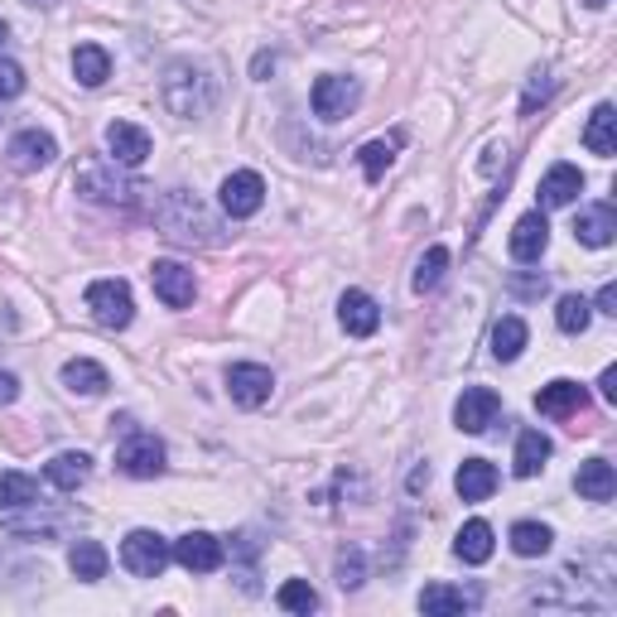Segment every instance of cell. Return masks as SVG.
I'll return each mask as SVG.
<instances>
[{
	"mask_svg": "<svg viewBox=\"0 0 617 617\" xmlns=\"http://www.w3.org/2000/svg\"><path fill=\"white\" fill-rule=\"evenodd\" d=\"M531 343V328L526 319H517V313H507V319H497L492 328V358L497 362H517L521 358V348Z\"/></svg>",
	"mask_w": 617,
	"mask_h": 617,
	"instance_id": "cell-25",
	"label": "cell"
},
{
	"mask_svg": "<svg viewBox=\"0 0 617 617\" xmlns=\"http://www.w3.org/2000/svg\"><path fill=\"white\" fill-rule=\"evenodd\" d=\"M87 309H92V319H97L102 328L121 333V328L136 319V295H130L126 280H92L87 285Z\"/></svg>",
	"mask_w": 617,
	"mask_h": 617,
	"instance_id": "cell-4",
	"label": "cell"
},
{
	"mask_svg": "<svg viewBox=\"0 0 617 617\" xmlns=\"http://www.w3.org/2000/svg\"><path fill=\"white\" fill-rule=\"evenodd\" d=\"M6 160H10V169H20V174H34V169H49L58 160V140L49 136V130L30 126L6 146Z\"/></svg>",
	"mask_w": 617,
	"mask_h": 617,
	"instance_id": "cell-11",
	"label": "cell"
},
{
	"mask_svg": "<svg viewBox=\"0 0 617 617\" xmlns=\"http://www.w3.org/2000/svg\"><path fill=\"white\" fill-rule=\"evenodd\" d=\"M550 246V222L545 213H526L517 217V227H511V256L521 260V266H531V260H541Z\"/></svg>",
	"mask_w": 617,
	"mask_h": 617,
	"instance_id": "cell-16",
	"label": "cell"
},
{
	"mask_svg": "<svg viewBox=\"0 0 617 617\" xmlns=\"http://www.w3.org/2000/svg\"><path fill=\"white\" fill-rule=\"evenodd\" d=\"M468 608H472V594H464V588H449V584H429L425 594H419V613H429V617L468 613Z\"/></svg>",
	"mask_w": 617,
	"mask_h": 617,
	"instance_id": "cell-32",
	"label": "cell"
},
{
	"mask_svg": "<svg viewBox=\"0 0 617 617\" xmlns=\"http://www.w3.org/2000/svg\"><path fill=\"white\" fill-rule=\"evenodd\" d=\"M550 545H555V531L541 526V521H517V526H511V550H517L521 560L545 555Z\"/></svg>",
	"mask_w": 617,
	"mask_h": 617,
	"instance_id": "cell-33",
	"label": "cell"
},
{
	"mask_svg": "<svg viewBox=\"0 0 617 617\" xmlns=\"http://www.w3.org/2000/svg\"><path fill=\"white\" fill-rule=\"evenodd\" d=\"M574 236H579L584 246H613V236H617V213H613V203H594V208H584L579 222H574Z\"/></svg>",
	"mask_w": 617,
	"mask_h": 617,
	"instance_id": "cell-19",
	"label": "cell"
},
{
	"mask_svg": "<svg viewBox=\"0 0 617 617\" xmlns=\"http://www.w3.org/2000/svg\"><path fill=\"white\" fill-rule=\"evenodd\" d=\"M419 488H429V468H415L411 472V492H419Z\"/></svg>",
	"mask_w": 617,
	"mask_h": 617,
	"instance_id": "cell-43",
	"label": "cell"
},
{
	"mask_svg": "<svg viewBox=\"0 0 617 617\" xmlns=\"http://www.w3.org/2000/svg\"><path fill=\"white\" fill-rule=\"evenodd\" d=\"M584 401H588V391L579 382H550L541 386V396H535V411L550 415V419H564V415H574V411H584Z\"/></svg>",
	"mask_w": 617,
	"mask_h": 617,
	"instance_id": "cell-18",
	"label": "cell"
},
{
	"mask_svg": "<svg viewBox=\"0 0 617 617\" xmlns=\"http://www.w3.org/2000/svg\"><path fill=\"white\" fill-rule=\"evenodd\" d=\"M275 68V54H256V77H266Z\"/></svg>",
	"mask_w": 617,
	"mask_h": 617,
	"instance_id": "cell-44",
	"label": "cell"
},
{
	"mask_svg": "<svg viewBox=\"0 0 617 617\" xmlns=\"http://www.w3.org/2000/svg\"><path fill=\"white\" fill-rule=\"evenodd\" d=\"M338 323H343L352 338H372L376 328H382V309H376V299L366 290H348L338 299Z\"/></svg>",
	"mask_w": 617,
	"mask_h": 617,
	"instance_id": "cell-15",
	"label": "cell"
},
{
	"mask_svg": "<svg viewBox=\"0 0 617 617\" xmlns=\"http://www.w3.org/2000/svg\"><path fill=\"white\" fill-rule=\"evenodd\" d=\"M401 130H396V136H386V140H366V146L358 150V164H362V174L366 179H382L386 174V169L391 164H396V150H401Z\"/></svg>",
	"mask_w": 617,
	"mask_h": 617,
	"instance_id": "cell-30",
	"label": "cell"
},
{
	"mask_svg": "<svg viewBox=\"0 0 617 617\" xmlns=\"http://www.w3.org/2000/svg\"><path fill=\"white\" fill-rule=\"evenodd\" d=\"M275 603H280L285 613H319V594H313V588L305 584V579H285L280 584V594H275Z\"/></svg>",
	"mask_w": 617,
	"mask_h": 617,
	"instance_id": "cell-36",
	"label": "cell"
},
{
	"mask_svg": "<svg viewBox=\"0 0 617 617\" xmlns=\"http://www.w3.org/2000/svg\"><path fill=\"white\" fill-rule=\"evenodd\" d=\"M155 222L164 227V236L169 242H183V246H213L217 242V222H213V213L193 199L189 189H169L160 203H155Z\"/></svg>",
	"mask_w": 617,
	"mask_h": 617,
	"instance_id": "cell-1",
	"label": "cell"
},
{
	"mask_svg": "<svg viewBox=\"0 0 617 617\" xmlns=\"http://www.w3.org/2000/svg\"><path fill=\"white\" fill-rule=\"evenodd\" d=\"M107 564H111V555H107V545H102V541H73V550H68V570H73L77 584L107 579Z\"/></svg>",
	"mask_w": 617,
	"mask_h": 617,
	"instance_id": "cell-22",
	"label": "cell"
},
{
	"mask_svg": "<svg viewBox=\"0 0 617 617\" xmlns=\"http://www.w3.org/2000/svg\"><path fill=\"white\" fill-rule=\"evenodd\" d=\"M6 39H10V30H6V20H0V49H6Z\"/></svg>",
	"mask_w": 617,
	"mask_h": 617,
	"instance_id": "cell-46",
	"label": "cell"
},
{
	"mask_svg": "<svg viewBox=\"0 0 617 617\" xmlns=\"http://www.w3.org/2000/svg\"><path fill=\"white\" fill-rule=\"evenodd\" d=\"M584 6H594V10H603V6H608V0H584Z\"/></svg>",
	"mask_w": 617,
	"mask_h": 617,
	"instance_id": "cell-47",
	"label": "cell"
},
{
	"mask_svg": "<svg viewBox=\"0 0 617 617\" xmlns=\"http://www.w3.org/2000/svg\"><path fill=\"white\" fill-rule=\"evenodd\" d=\"M492 545H497V535H492L488 521H468V526L458 531V541H454V555L464 564H488Z\"/></svg>",
	"mask_w": 617,
	"mask_h": 617,
	"instance_id": "cell-27",
	"label": "cell"
},
{
	"mask_svg": "<svg viewBox=\"0 0 617 617\" xmlns=\"http://www.w3.org/2000/svg\"><path fill=\"white\" fill-rule=\"evenodd\" d=\"M77 193H83L87 203H107V208H130L136 203V183L121 174V164L116 160H92L77 169Z\"/></svg>",
	"mask_w": 617,
	"mask_h": 617,
	"instance_id": "cell-3",
	"label": "cell"
},
{
	"mask_svg": "<svg viewBox=\"0 0 617 617\" xmlns=\"http://www.w3.org/2000/svg\"><path fill=\"white\" fill-rule=\"evenodd\" d=\"M169 560H174V550H169V541L160 531H130L121 541V564L136 574V579H160Z\"/></svg>",
	"mask_w": 617,
	"mask_h": 617,
	"instance_id": "cell-5",
	"label": "cell"
},
{
	"mask_svg": "<svg viewBox=\"0 0 617 617\" xmlns=\"http://www.w3.org/2000/svg\"><path fill=\"white\" fill-rule=\"evenodd\" d=\"M338 584L343 588L362 584V550H343V555H338Z\"/></svg>",
	"mask_w": 617,
	"mask_h": 617,
	"instance_id": "cell-38",
	"label": "cell"
},
{
	"mask_svg": "<svg viewBox=\"0 0 617 617\" xmlns=\"http://www.w3.org/2000/svg\"><path fill=\"white\" fill-rule=\"evenodd\" d=\"M30 6H39V10H54V6H58V0H30Z\"/></svg>",
	"mask_w": 617,
	"mask_h": 617,
	"instance_id": "cell-45",
	"label": "cell"
},
{
	"mask_svg": "<svg viewBox=\"0 0 617 617\" xmlns=\"http://www.w3.org/2000/svg\"><path fill=\"white\" fill-rule=\"evenodd\" d=\"M73 73L83 87H102L111 77V54L102 44H77L73 49Z\"/></svg>",
	"mask_w": 617,
	"mask_h": 617,
	"instance_id": "cell-28",
	"label": "cell"
},
{
	"mask_svg": "<svg viewBox=\"0 0 617 617\" xmlns=\"http://www.w3.org/2000/svg\"><path fill=\"white\" fill-rule=\"evenodd\" d=\"M63 386L73 391V396H102V391L111 386L107 366L92 362V358H73L68 366H63Z\"/></svg>",
	"mask_w": 617,
	"mask_h": 617,
	"instance_id": "cell-24",
	"label": "cell"
},
{
	"mask_svg": "<svg viewBox=\"0 0 617 617\" xmlns=\"http://www.w3.org/2000/svg\"><path fill=\"white\" fill-rule=\"evenodd\" d=\"M550 87H555V77H550V73H535L531 77V87H526V97H521V111H535V102H545L550 97Z\"/></svg>",
	"mask_w": 617,
	"mask_h": 617,
	"instance_id": "cell-39",
	"label": "cell"
},
{
	"mask_svg": "<svg viewBox=\"0 0 617 617\" xmlns=\"http://www.w3.org/2000/svg\"><path fill=\"white\" fill-rule=\"evenodd\" d=\"M598 313H617V285L613 280L598 290Z\"/></svg>",
	"mask_w": 617,
	"mask_h": 617,
	"instance_id": "cell-42",
	"label": "cell"
},
{
	"mask_svg": "<svg viewBox=\"0 0 617 617\" xmlns=\"http://www.w3.org/2000/svg\"><path fill=\"white\" fill-rule=\"evenodd\" d=\"M87 472H92V458L83 454V449H68V454H54L44 464V478L54 482L58 492H77L87 482Z\"/></svg>",
	"mask_w": 617,
	"mask_h": 617,
	"instance_id": "cell-21",
	"label": "cell"
},
{
	"mask_svg": "<svg viewBox=\"0 0 617 617\" xmlns=\"http://www.w3.org/2000/svg\"><path fill=\"white\" fill-rule=\"evenodd\" d=\"M584 193V174L574 164H555L541 179V208H570Z\"/></svg>",
	"mask_w": 617,
	"mask_h": 617,
	"instance_id": "cell-20",
	"label": "cell"
},
{
	"mask_svg": "<svg viewBox=\"0 0 617 617\" xmlns=\"http://www.w3.org/2000/svg\"><path fill=\"white\" fill-rule=\"evenodd\" d=\"M444 270H449V246H429L425 256H419V266H415V295H429V290H439V280H444Z\"/></svg>",
	"mask_w": 617,
	"mask_h": 617,
	"instance_id": "cell-34",
	"label": "cell"
},
{
	"mask_svg": "<svg viewBox=\"0 0 617 617\" xmlns=\"http://www.w3.org/2000/svg\"><path fill=\"white\" fill-rule=\"evenodd\" d=\"M20 92H24V68L15 58H0V102L20 97Z\"/></svg>",
	"mask_w": 617,
	"mask_h": 617,
	"instance_id": "cell-37",
	"label": "cell"
},
{
	"mask_svg": "<svg viewBox=\"0 0 617 617\" xmlns=\"http://www.w3.org/2000/svg\"><path fill=\"white\" fill-rule=\"evenodd\" d=\"M497 415H502V396L488 386H468L454 405V425L464 429V435H488L497 425Z\"/></svg>",
	"mask_w": 617,
	"mask_h": 617,
	"instance_id": "cell-10",
	"label": "cell"
},
{
	"mask_svg": "<svg viewBox=\"0 0 617 617\" xmlns=\"http://www.w3.org/2000/svg\"><path fill=\"white\" fill-rule=\"evenodd\" d=\"M574 488H579L584 502H613L617 472H613L608 458H588V464H579V478H574Z\"/></svg>",
	"mask_w": 617,
	"mask_h": 617,
	"instance_id": "cell-23",
	"label": "cell"
},
{
	"mask_svg": "<svg viewBox=\"0 0 617 617\" xmlns=\"http://www.w3.org/2000/svg\"><path fill=\"white\" fill-rule=\"evenodd\" d=\"M39 502V482L30 472H0V511H24Z\"/></svg>",
	"mask_w": 617,
	"mask_h": 617,
	"instance_id": "cell-31",
	"label": "cell"
},
{
	"mask_svg": "<svg viewBox=\"0 0 617 617\" xmlns=\"http://www.w3.org/2000/svg\"><path fill=\"white\" fill-rule=\"evenodd\" d=\"M116 468L126 472V478H160L164 472V444L150 435V429H130L121 439V449H116Z\"/></svg>",
	"mask_w": 617,
	"mask_h": 617,
	"instance_id": "cell-6",
	"label": "cell"
},
{
	"mask_svg": "<svg viewBox=\"0 0 617 617\" xmlns=\"http://www.w3.org/2000/svg\"><path fill=\"white\" fill-rule=\"evenodd\" d=\"M603 401H608V405H617V366H603Z\"/></svg>",
	"mask_w": 617,
	"mask_h": 617,
	"instance_id": "cell-41",
	"label": "cell"
},
{
	"mask_svg": "<svg viewBox=\"0 0 617 617\" xmlns=\"http://www.w3.org/2000/svg\"><path fill=\"white\" fill-rule=\"evenodd\" d=\"M15 396H20V376L0 372V405H15Z\"/></svg>",
	"mask_w": 617,
	"mask_h": 617,
	"instance_id": "cell-40",
	"label": "cell"
},
{
	"mask_svg": "<svg viewBox=\"0 0 617 617\" xmlns=\"http://www.w3.org/2000/svg\"><path fill=\"white\" fill-rule=\"evenodd\" d=\"M309 102H313V116H323V121H343L348 111H358V102H362V87L352 83V77H338V73H328V77H319V83H313Z\"/></svg>",
	"mask_w": 617,
	"mask_h": 617,
	"instance_id": "cell-8",
	"label": "cell"
},
{
	"mask_svg": "<svg viewBox=\"0 0 617 617\" xmlns=\"http://www.w3.org/2000/svg\"><path fill=\"white\" fill-rule=\"evenodd\" d=\"M213 102H217V83L208 77L203 63H193V58L169 63V73H164V107L174 111L179 121H199V116L213 111Z\"/></svg>",
	"mask_w": 617,
	"mask_h": 617,
	"instance_id": "cell-2",
	"label": "cell"
},
{
	"mask_svg": "<svg viewBox=\"0 0 617 617\" xmlns=\"http://www.w3.org/2000/svg\"><path fill=\"white\" fill-rule=\"evenodd\" d=\"M107 150L121 169H140L150 160V130L136 121H111L107 126Z\"/></svg>",
	"mask_w": 617,
	"mask_h": 617,
	"instance_id": "cell-14",
	"label": "cell"
},
{
	"mask_svg": "<svg viewBox=\"0 0 617 617\" xmlns=\"http://www.w3.org/2000/svg\"><path fill=\"white\" fill-rule=\"evenodd\" d=\"M584 146L594 150V155H617V111L603 102V107H594V116H588V126H584Z\"/></svg>",
	"mask_w": 617,
	"mask_h": 617,
	"instance_id": "cell-29",
	"label": "cell"
},
{
	"mask_svg": "<svg viewBox=\"0 0 617 617\" xmlns=\"http://www.w3.org/2000/svg\"><path fill=\"white\" fill-rule=\"evenodd\" d=\"M270 391H275L270 366H260V362H236V366H227V396L242 405V411H260V405L270 401Z\"/></svg>",
	"mask_w": 617,
	"mask_h": 617,
	"instance_id": "cell-9",
	"label": "cell"
},
{
	"mask_svg": "<svg viewBox=\"0 0 617 617\" xmlns=\"http://www.w3.org/2000/svg\"><path fill=\"white\" fill-rule=\"evenodd\" d=\"M169 550H174V560L189 574H213V570H222V560H227V545H222L213 531H189V535H179Z\"/></svg>",
	"mask_w": 617,
	"mask_h": 617,
	"instance_id": "cell-12",
	"label": "cell"
},
{
	"mask_svg": "<svg viewBox=\"0 0 617 617\" xmlns=\"http://www.w3.org/2000/svg\"><path fill=\"white\" fill-rule=\"evenodd\" d=\"M454 488H458L464 502H488V497L497 492V468L488 464V458H464V464H458Z\"/></svg>",
	"mask_w": 617,
	"mask_h": 617,
	"instance_id": "cell-17",
	"label": "cell"
},
{
	"mask_svg": "<svg viewBox=\"0 0 617 617\" xmlns=\"http://www.w3.org/2000/svg\"><path fill=\"white\" fill-rule=\"evenodd\" d=\"M588 319H594V305H588L584 295H564L560 305H555V323H560V333H584Z\"/></svg>",
	"mask_w": 617,
	"mask_h": 617,
	"instance_id": "cell-35",
	"label": "cell"
},
{
	"mask_svg": "<svg viewBox=\"0 0 617 617\" xmlns=\"http://www.w3.org/2000/svg\"><path fill=\"white\" fill-rule=\"evenodd\" d=\"M217 199H222V213L227 217H256L260 203H266V179H260L256 169H236V174L222 179Z\"/></svg>",
	"mask_w": 617,
	"mask_h": 617,
	"instance_id": "cell-7",
	"label": "cell"
},
{
	"mask_svg": "<svg viewBox=\"0 0 617 617\" xmlns=\"http://www.w3.org/2000/svg\"><path fill=\"white\" fill-rule=\"evenodd\" d=\"M150 285H155V295H160L164 309H189L193 295H199L193 270L179 266V260H155V266H150Z\"/></svg>",
	"mask_w": 617,
	"mask_h": 617,
	"instance_id": "cell-13",
	"label": "cell"
},
{
	"mask_svg": "<svg viewBox=\"0 0 617 617\" xmlns=\"http://www.w3.org/2000/svg\"><path fill=\"white\" fill-rule=\"evenodd\" d=\"M550 435H541V429H521V439H517V458H511V468H517V478H535V472L545 468V458H550Z\"/></svg>",
	"mask_w": 617,
	"mask_h": 617,
	"instance_id": "cell-26",
	"label": "cell"
}]
</instances>
